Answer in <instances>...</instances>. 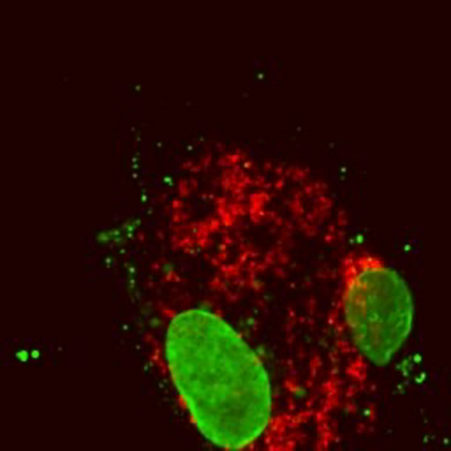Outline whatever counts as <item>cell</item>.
I'll return each instance as SVG.
<instances>
[{
    "label": "cell",
    "instance_id": "6da1fadb",
    "mask_svg": "<svg viewBox=\"0 0 451 451\" xmlns=\"http://www.w3.org/2000/svg\"><path fill=\"white\" fill-rule=\"evenodd\" d=\"M408 282L381 253L346 240L335 257L329 341L320 379L305 417L320 436H332L334 422L365 396L367 383L406 344L414 326Z\"/></svg>",
    "mask_w": 451,
    "mask_h": 451
},
{
    "label": "cell",
    "instance_id": "7a4b0ae2",
    "mask_svg": "<svg viewBox=\"0 0 451 451\" xmlns=\"http://www.w3.org/2000/svg\"><path fill=\"white\" fill-rule=\"evenodd\" d=\"M162 356L192 425L224 450H253L277 426L273 379L262 358L226 319L204 307L168 316Z\"/></svg>",
    "mask_w": 451,
    "mask_h": 451
}]
</instances>
